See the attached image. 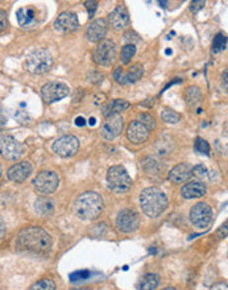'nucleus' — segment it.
I'll return each mask as SVG.
<instances>
[{
    "label": "nucleus",
    "mask_w": 228,
    "mask_h": 290,
    "mask_svg": "<svg viewBox=\"0 0 228 290\" xmlns=\"http://www.w3.org/2000/svg\"><path fill=\"white\" fill-rule=\"evenodd\" d=\"M16 247L21 251L45 255L52 247V237L47 231L39 227H29L20 232L16 239Z\"/></svg>",
    "instance_id": "nucleus-1"
},
{
    "label": "nucleus",
    "mask_w": 228,
    "mask_h": 290,
    "mask_svg": "<svg viewBox=\"0 0 228 290\" xmlns=\"http://www.w3.org/2000/svg\"><path fill=\"white\" fill-rule=\"evenodd\" d=\"M74 210L81 221H95L103 211V199L98 193L87 191L77 198Z\"/></svg>",
    "instance_id": "nucleus-2"
},
{
    "label": "nucleus",
    "mask_w": 228,
    "mask_h": 290,
    "mask_svg": "<svg viewBox=\"0 0 228 290\" xmlns=\"http://www.w3.org/2000/svg\"><path fill=\"white\" fill-rule=\"evenodd\" d=\"M140 206L147 217L157 218L167 210L168 198L157 187H148L140 194Z\"/></svg>",
    "instance_id": "nucleus-3"
},
{
    "label": "nucleus",
    "mask_w": 228,
    "mask_h": 290,
    "mask_svg": "<svg viewBox=\"0 0 228 290\" xmlns=\"http://www.w3.org/2000/svg\"><path fill=\"white\" fill-rule=\"evenodd\" d=\"M53 66V57L45 49H36L27 56L24 67L32 74L48 73Z\"/></svg>",
    "instance_id": "nucleus-4"
},
{
    "label": "nucleus",
    "mask_w": 228,
    "mask_h": 290,
    "mask_svg": "<svg viewBox=\"0 0 228 290\" xmlns=\"http://www.w3.org/2000/svg\"><path fill=\"white\" fill-rule=\"evenodd\" d=\"M107 182L110 189L117 194L125 193L132 186V179L128 172L119 165L110 168L107 172Z\"/></svg>",
    "instance_id": "nucleus-5"
},
{
    "label": "nucleus",
    "mask_w": 228,
    "mask_h": 290,
    "mask_svg": "<svg viewBox=\"0 0 228 290\" xmlns=\"http://www.w3.org/2000/svg\"><path fill=\"white\" fill-rule=\"evenodd\" d=\"M94 62L99 66H111L116 59V45L111 40H103L93 52Z\"/></svg>",
    "instance_id": "nucleus-6"
},
{
    "label": "nucleus",
    "mask_w": 228,
    "mask_h": 290,
    "mask_svg": "<svg viewBox=\"0 0 228 290\" xmlns=\"http://www.w3.org/2000/svg\"><path fill=\"white\" fill-rule=\"evenodd\" d=\"M32 185L39 193L52 194L55 193L59 185V177L55 172H41L36 175Z\"/></svg>",
    "instance_id": "nucleus-7"
},
{
    "label": "nucleus",
    "mask_w": 228,
    "mask_h": 290,
    "mask_svg": "<svg viewBox=\"0 0 228 290\" xmlns=\"http://www.w3.org/2000/svg\"><path fill=\"white\" fill-rule=\"evenodd\" d=\"M190 221L198 229H207L213 222V210L205 202H199L190 210Z\"/></svg>",
    "instance_id": "nucleus-8"
},
{
    "label": "nucleus",
    "mask_w": 228,
    "mask_h": 290,
    "mask_svg": "<svg viewBox=\"0 0 228 290\" xmlns=\"http://www.w3.org/2000/svg\"><path fill=\"white\" fill-rule=\"evenodd\" d=\"M140 226V217L135 210H121L116 218V227L124 233H131L136 231Z\"/></svg>",
    "instance_id": "nucleus-9"
},
{
    "label": "nucleus",
    "mask_w": 228,
    "mask_h": 290,
    "mask_svg": "<svg viewBox=\"0 0 228 290\" xmlns=\"http://www.w3.org/2000/svg\"><path fill=\"white\" fill-rule=\"evenodd\" d=\"M70 89L62 82H49L43 86L41 89V97L47 103H55L67 97Z\"/></svg>",
    "instance_id": "nucleus-10"
},
{
    "label": "nucleus",
    "mask_w": 228,
    "mask_h": 290,
    "mask_svg": "<svg viewBox=\"0 0 228 290\" xmlns=\"http://www.w3.org/2000/svg\"><path fill=\"white\" fill-rule=\"evenodd\" d=\"M79 149V140L73 135L62 136L53 143V151L61 157H71Z\"/></svg>",
    "instance_id": "nucleus-11"
},
{
    "label": "nucleus",
    "mask_w": 228,
    "mask_h": 290,
    "mask_svg": "<svg viewBox=\"0 0 228 290\" xmlns=\"http://www.w3.org/2000/svg\"><path fill=\"white\" fill-rule=\"evenodd\" d=\"M124 120L120 114H113L106 117V120L102 124L101 135L103 139L113 140L121 133L123 131Z\"/></svg>",
    "instance_id": "nucleus-12"
},
{
    "label": "nucleus",
    "mask_w": 228,
    "mask_h": 290,
    "mask_svg": "<svg viewBox=\"0 0 228 290\" xmlns=\"http://www.w3.org/2000/svg\"><path fill=\"white\" fill-rule=\"evenodd\" d=\"M1 156L7 160H17L24 155L25 147L12 136H1Z\"/></svg>",
    "instance_id": "nucleus-13"
},
{
    "label": "nucleus",
    "mask_w": 228,
    "mask_h": 290,
    "mask_svg": "<svg viewBox=\"0 0 228 290\" xmlns=\"http://www.w3.org/2000/svg\"><path fill=\"white\" fill-rule=\"evenodd\" d=\"M144 75V67L141 63H133V65L124 71L123 67H116L114 71V78L120 85H127V83H135Z\"/></svg>",
    "instance_id": "nucleus-14"
},
{
    "label": "nucleus",
    "mask_w": 228,
    "mask_h": 290,
    "mask_svg": "<svg viewBox=\"0 0 228 290\" xmlns=\"http://www.w3.org/2000/svg\"><path fill=\"white\" fill-rule=\"evenodd\" d=\"M78 27H79V20L77 15L69 11L62 12L55 21V29L62 35L77 31Z\"/></svg>",
    "instance_id": "nucleus-15"
},
{
    "label": "nucleus",
    "mask_w": 228,
    "mask_h": 290,
    "mask_svg": "<svg viewBox=\"0 0 228 290\" xmlns=\"http://www.w3.org/2000/svg\"><path fill=\"white\" fill-rule=\"evenodd\" d=\"M151 129L144 125L140 120H133L127 128V139L132 144H143L149 137Z\"/></svg>",
    "instance_id": "nucleus-16"
},
{
    "label": "nucleus",
    "mask_w": 228,
    "mask_h": 290,
    "mask_svg": "<svg viewBox=\"0 0 228 290\" xmlns=\"http://www.w3.org/2000/svg\"><path fill=\"white\" fill-rule=\"evenodd\" d=\"M109 29V21L106 19H97L94 20L93 23L86 29V39L89 40L90 43H101L105 40V36Z\"/></svg>",
    "instance_id": "nucleus-17"
},
{
    "label": "nucleus",
    "mask_w": 228,
    "mask_h": 290,
    "mask_svg": "<svg viewBox=\"0 0 228 290\" xmlns=\"http://www.w3.org/2000/svg\"><path fill=\"white\" fill-rule=\"evenodd\" d=\"M109 24L115 29V31H124L129 24V15L125 5L120 4L114 9L109 16Z\"/></svg>",
    "instance_id": "nucleus-18"
},
{
    "label": "nucleus",
    "mask_w": 228,
    "mask_h": 290,
    "mask_svg": "<svg viewBox=\"0 0 228 290\" xmlns=\"http://www.w3.org/2000/svg\"><path fill=\"white\" fill-rule=\"evenodd\" d=\"M32 173V165L31 163L28 161H23V163H19L11 167L7 172L8 179H11L13 182H24L29 177V174Z\"/></svg>",
    "instance_id": "nucleus-19"
},
{
    "label": "nucleus",
    "mask_w": 228,
    "mask_h": 290,
    "mask_svg": "<svg viewBox=\"0 0 228 290\" xmlns=\"http://www.w3.org/2000/svg\"><path fill=\"white\" fill-rule=\"evenodd\" d=\"M207 193V187L203 182L201 181H194L186 183L185 186H182L181 194L185 199H194V198H201L206 195Z\"/></svg>",
    "instance_id": "nucleus-20"
},
{
    "label": "nucleus",
    "mask_w": 228,
    "mask_h": 290,
    "mask_svg": "<svg viewBox=\"0 0 228 290\" xmlns=\"http://www.w3.org/2000/svg\"><path fill=\"white\" fill-rule=\"evenodd\" d=\"M191 171H193V168L190 167L189 164H179L171 169L168 178H169V181L174 182V183H185L193 177Z\"/></svg>",
    "instance_id": "nucleus-21"
},
{
    "label": "nucleus",
    "mask_w": 228,
    "mask_h": 290,
    "mask_svg": "<svg viewBox=\"0 0 228 290\" xmlns=\"http://www.w3.org/2000/svg\"><path fill=\"white\" fill-rule=\"evenodd\" d=\"M17 21H19V25L23 28H29L31 25L36 23V16H37V12H36L35 7H31V5H27V7L20 8L17 13Z\"/></svg>",
    "instance_id": "nucleus-22"
},
{
    "label": "nucleus",
    "mask_w": 228,
    "mask_h": 290,
    "mask_svg": "<svg viewBox=\"0 0 228 290\" xmlns=\"http://www.w3.org/2000/svg\"><path fill=\"white\" fill-rule=\"evenodd\" d=\"M185 101L186 105L189 106V109H197L199 103L202 102V93L199 87H197V86H190L189 89L186 90Z\"/></svg>",
    "instance_id": "nucleus-23"
},
{
    "label": "nucleus",
    "mask_w": 228,
    "mask_h": 290,
    "mask_svg": "<svg viewBox=\"0 0 228 290\" xmlns=\"http://www.w3.org/2000/svg\"><path fill=\"white\" fill-rule=\"evenodd\" d=\"M55 210V203L52 199L47 197H40L36 201V211L41 215V217H48L51 215Z\"/></svg>",
    "instance_id": "nucleus-24"
},
{
    "label": "nucleus",
    "mask_w": 228,
    "mask_h": 290,
    "mask_svg": "<svg viewBox=\"0 0 228 290\" xmlns=\"http://www.w3.org/2000/svg\"><path fill=\"white\" fill-rule=\"evenodd\" d=\"M160 285V276L156 273H148L140 280L139 290H155Z\"/></svg>",
    "instance_id": "nucleus-25"
},
{
    "label": "nucleus",
    "mask_w": 228,
    "mask_h": 290,
    "mask_svg": "<svg viewBox=\"0 0 228 290\" xmlns=\"http://www.w3.org/2000/svg\"><path fill=\"white\" fill-rule=\"evenodd\" d=\"M129 106L131 105H129L127 101H123V99H115V101L111 102V103L106 107V111H107L106 115L110 116V115H113V114L123 113V111L129 109Z\"/></svg>",
    "instance_id": "nucleus-26"
},
{
    "label": "nucleus",
    "mask_w": 228,
    "mask_h": 290,
    "mask_svg": "<svg viewBox=\"0 0 228 290\" xmlns=\"http://www.w3.org/2000/svg\"><path fill=\"white\" fill-rule=\"evenodd\" d=\"M161 119H163L165 123L175 124L181 120V114H178L177 111H174L171 107H164V109L161 110Z\"/></svg>",
    "instance_id": "nucleus-27"
},
{
    "label": "nucleus",
    "mask_w": 228,
    "mask_h": 290,
    "mask_svg": "<svg viewBox=\"0 0 228 290\" xmlns=\"http://www.w3.org/2000/svg\"><path fill=\"white\" fill-rule=\"evenodd\" d=\"M136 53V47L135 44H127L125 47H123L121 49V53H120V59H121V63L127 65L131 62V59L133 58Z\"/></svg>",
    "instance_id": "nucleus-28"
},
{
    "label": "nucleus",
    "mask_w": 228,
    "mask_h": 290,
    "mask_svg": "<svg viewBox=\"0 0 228 290\" xmlns=\"http://www.w3.org/2000/svg\"><path fill=\"white\" fill-rule=\"evenodd\" d=\"M28 290H56V284L51 279H43L33 284Z\"/></svg>",
    "instance_id": "nucleus-29"
},
{
    "label": "nucleus",
    "mask_w": 228,
    "mask_h": 290,
    "mask_svg": "<svg viewBox=\"0 0 228 290\" xmlns=\"http://www.w3.org/2000/svg\"><path fill=\"white\" fill-rule=\"evenodd\" d=\"M227 41H228L227 37H226L225 35H222V33H219V35L215 36V39H214V43H213V53L214 55H217V53H219V52L223 51V49L226 48V45H227Z\"/></svg>",
    "instance_id": "nucleus-30"
},
{
    "label": "nucleus",
    "mask_w": 228,
    "mask_h": 290,
    "mask_svg": "<svg viewBox=\"0 0 228 290\" xmlns=\"http://www.w3.org/2000/svg\"><path fill=\"white\" fill-rule=\"evenodd\" d=\"M191 175H193L195 179L198 181H203L206 178L209 177V171L206 169V167L203 165H197V167L193 168V171H191Z\"/></svg>",
    "instance_id": "nucleus-31"
},
{
    "label": "nucleus",
    "mask_w": 228,
    "mask_h": 290,
    "mask_svg": "<svg viewBox=\"0 0 228 290\" xmlns=\"http://www.w3.org/2000/svg\"><path fill=\"white\" fill-rule=\"evenodd\" d=\"M194 148H195V151H197L198 153H202V155H209L210 145H209V143H207L205 139H202V137H198V139L195 140V145H194Z\"/></svg>",
    "instance_id": "nucleus-32"
},
{
    "label": "nucleus",
    "mask_w": 228,
    "mask_h": 290,
    "mask_svg": "<svg viewBox=\"0 0 228 290\" xmlns=\"http://www.w3.org/2000/svg\"><path fill=\"white\" fill-rule=\"evenodd\" d=\"M139 120L145 125V127L149 128V129H155L156 128L155 117L152 115H149V114H140Z\"/></svg>",
    "instance_id": "nucleus-33"
},
{
    "label": "nucleus",
    "mask_w": 228,
    "mask_h": 290,
    "mask_svg": "<svg viewBox=\"0 0 228 290\" xmlns=\"http://www.w3.org/2000/svg\"><path fill=\"white\" fill-rule=\"evenodd\" d=\"M90 273L89 271H78V272H74V273H71L70 275V281L71 283H77V281H83V280H86L87 277H90Z\"/></svg>",
    "instance_id": "nucleus-34"
},
{
    "label": "nucleus",
    "mask_w": 228,
    "mask_h": 290,
    "mask_svg": "<svg viewBox=\"0 0 228 290\" xmlns=\"http://www.w3.org/2000/svg\"><path fill=\"white\" fill-rule=\"evenodd\" d=\"M215 236L217 237H219V239H225V237H227L228 236V219L227 221L223 223V225L219 227V229L217 230V232H215Z\"/></svg>",
    "instance_id": "nucleus-35"
},
{
    "label": "nucleus",
    "mask_w": 228,
    "mask_h": 290,
    "mask_svg": "<svg viewBox=\"0 0 228 290\" xmlns=\"http://www.w3.org/2000/svg\"><path fill=\"white\" fill-rule=\"evenodd\" d=\"M222 89L228 94V69H226L222 74Z\"/></svg>",
    "instance_id": "nucleus-36"
},
{
    "label": "nucleus",
    "mask_w": 228,
    "mask_h": 290,
    "mask_svg": "<svg viewBox=\"0 0 228 290\" xmlns=\"http://www.w3.org/2000/svg\"><path fill=\"white\" fill-rule=\"evenodd\" d=\"M85 5H86V8H87V11H89L90 16H93L94 12H95V9L98 8L97 1H86Z\"/></svg>",
    "instance_id": "nucleus-37"
},
{
    "label": "nucleus",
    "mask_w": 228,
    "mask_h": 290,
    "mask_svg": "<svg viewBox=\"0 0 228 290\" xmlns=\"http://www.w3.org/2000/svg\"><path fill=\"white\" fill-rule=\"evenodd\" d=\"M0 20H1V24H0V31L3 33L5 29H7V17H5V12L0 11Z\"/></svg>",
    "instance_id": "nucleus-38"
},
{
    "label": "nucleus",
    "mask_w": 228,
    "mask_h": 290,
    "mask_svg": "<svg viewBox=\"0 0 228 290\" xmlns=\"http://www.w3.org/2000/svg\"><path fill=\"white\" fill-rule=\"evenodd\" d=\"M206 4V1H193L191 3V7H190V9L193 12H198L201 8H203V5Z\"/></svg>",
    "instance_id": "nucleus-39"
},
{
    "label": "nucleus",
    "mask_w": 228,
    "mask_h": 290,
    "mask_svg": "<svg viewBox=\"0 0 228 290\" xmlns=\"http://www.w3.org/2000/svg\"><path fill=\"white\" fill-rule=\"evenodd\" d=\"M124 40L125 41H139V36L136 35V33H133V32H127L125 35H124Z\"/></svg>",
    "instance_id": "nucleus-40"
},
{
    "label": "nucleus",
    "mask_w": 228,
    "mask_h": 290,
    "mask_svg": "<svg viewBox=\"0 0 228 290\" xmlns=\"http://www.w3.org/2000/svg\"><path fill=\"white\" fill-rule=\"evenodd\" d=\"M210 290H228V284L226 283H218L215 284Z\"/></svg>",
    "instance_id": "nucleus-41"
},
{
    "label": "nucleus",
    "mask_w": 228,
    "mask_h": 290,
    "mask_svg": "<svg viewBox=\"0 0 228 290\" xmlns=\"http://www.w3.org/2000/svg\"><path fill=\"white\" fill-rule=\"evenodd\" d=\"M75 124H77L78 127H83V125L86 124V121H85V119L82 117V116H79V117H77V119H75Z\"/></svg>",
    "instance_id": "nucleus-42"
},
{
    "label": "nucleus",
    "mask_w": 228,
    "mask_h": 290,
    "mask_svg": "<svg viewBox=\"0 0 228 290\" xmlns=\"http://www.w3.org/2000/svg\"><path fill=\"white\" fill-rule=\"evenodd\" d=\"M1 236H4V222L1 221Z\"/></svg>",
    "instance_id": "nucleus-43"
},
{
    "label": "nucleus",
    "mask_w": 228,
    "mask_h": 290,
    "mask_svg": "<svg viewBox=\"0 0 228 290\" xmlns=\"http://www.w3.org/2000/svg\"><path fill=\"white\" fill-rule=\"evenodd\" d=\"M163 290H175V289H174V288H165V289H163Z\"/></svg>",
    "instance_id": "nucleus-44"
},
{
    "label": "nucleus",
    "mask_w": 228,
    "mask_h": 290,
    "mask_svg": "<svg viewBox=\"0 0 228 290\" xmlns=\"http://www.w3.org/2000/svg\"><path fill=\"white\" fill-rule=\"evenodd\" d=\"M71 290H91V289H86V288H83V289H71Z\"/></svg>",
    "instance_id": "nucleus-45"
}]
</instances>
